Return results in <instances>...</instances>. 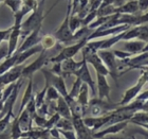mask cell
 <instances>
[{
    "mask_svg": "<svg viewBox=\"0 0 148 139\" xmlns=\"http://www.w3.org/2000/svg\"><path fill=\"white\" fill-rule=\"evenodd\" d=\"M45 2H46V0H41L40 2H38V6L33 11L32 15L23 24H21V33H20V36L25 38L27 36H29V35L31 34L35 29L40 28L42 26L43 19L46 18L47 16L43 14Z\"/></svg>",
    "mask_w": 148,
    "mask_h": 139,
    "instance_id": "1",
    "label": "cell"
},
{
    "mask_svg": "<svg viewBox=\"0 0 148 139\" xmlns=\"http://www.w3.org/2000/svg\"><path fill=\"white\" fill-rule=\"evenodd\" d=\"M119 107V104H115L112 101L102 100L99 98H93L89 101L87 107L86 115L89 114L90 117H101L109 114L110 111H115Z\"/></svg>",
    "mask_w": 148,
    "mask_h": 139,
    "instance_id": "2",
    "label": "cell"
},
{
    "mask_svg": "<svg viewBox=\"0 0 148 139\" xmlns=\"http://www.w3.org/2000/svg\"><path fill=\"white\" fill-rule=\"evenodd\" d=\"M71 10H72V2L71 0H69L68 2V8H67V14L64 19L62 24L58 28V30L53 34V36L55 37L56 40L59 41L60 44L64 45H73V32L70 30L69 27V19H70V15H71Z\"/></svg>",
    "mask_w": 148,
    "mask_h": 139,
    "instance_id": "3",
    "label": "cell"
},
{
    "mask_svg": "<svg viewBox=\"0 0 148 139\" xmlns=\"http://www.w3.org/2000/svg\"><path fill=\"white\" fill-rule=\"evenodd\" d=\"M87 43H88V39H83V40H80V41H78V43H75V44H73V45H70V46H68V47L62 48V51H60L57 55L49 59V62L55 64V63H62V62H64V61H66V59H73V56L76 55L77 53L79 52L80 50L86 46Z\"/></svg>",
    "mask_w": 148,
    "mask_h": 139,
    "instance_id": "4",
    "label": "cell"
},
{
    "mask_svg": "<svg viewBox=\"0 0 148 139\" xmlns=\"http://www.w3.org/2000/svg\"><path fill=\"white\" fill-rule=\"evenodd\" d=\"M43 75L46 77V83L49 86H53L55 88L60 96L65 99L66 97L68 96V90L66 87L65 79L62 75H56L53 72H51V70H47V69H41Z\"/></svg>",
    "mask_w": 148,
    "mask_h": 139,
    "instance_id": "5",
    "label": "cell"
},
{
    "mask_svg": "<svg viewBox=\"0 0 148 139\" xmlns=\"http://www.w3.org/2000/svg\"><path fill=\"white\" fill-rule=\"evenodd\" d=\"M97 54H99V56L103 61L104 65L106 66V68L108 69L109 74L111 75V77L115 82H117L119 72H117L116 61H115V56H114L113 52L109 51V50H99V51H97Z\"/></svg>",
    "mask_w": 148,
    "mask_h": 139,
    "instance_id": "6",
    "label": "cell"
},
{
    "mask_svg": "<svg viewBox=\"0 0 148 139\" xmlns=\"http://www.w3.org/2000/svg\"><path fill=\"white\" fill-rule=\"evenodd\" d=\"M146 82H147V79H146L145 75L142 73V75H141L140 79L138 80V83H136L134 86L130 87L129 89H127L126 91H125L123 98L121 100V102L117 103L119 106H124V105H127L132 102V100L136 99V97L140 95V91H141V89L143 88V86L145 85Z\"/></svg>",
    "mask_w": 148,
    "mask_h": 139,
    "instance_id": "7",
    "label": "cell"
},
{
    "mask_svg": "<svg viewBox=\"0 0 148 139\" xmlns=\"http://www.w3.org/2000/svg\"><path fill=\"white\" fill-rule=\"evenodd\" d=\"M49 61L48 59V54H47V50L42 49V51L40 52L39 57L34 61V62L30 64L29 66L25 67L23 70H22L21 77L22 79H25V77H29V79H32V75L34 74V72H36L37 70L42 68V66L46 65V63Z\"/></svg>",
    "mask_w": 148,
    "mask_h": 139,
    "instance_id": "8",
    "label": "cell"
},
{
    "mask_svg": "<svg viewBox=\"0 0 148 139\" xmlns=\"http://www.w3.org/2000/svg\"><path fill=\"white\" fill-rule=\"evenodd\" d=\"M73 75H75L76 77H78L83 83L87 84L88 87L91 88V91H92L93 97L96 96V86H95V82L93 81V79L91 77V74L89 72V69H88V64H87L86 59L83 57V65L78 70H76L74 72Z\"/></svg>",
    "mask_w": 148,
    "mask_h": 139,
    "instance_id": "9",
    "label": "cell"
},
{
    "mask_svg": "<svg viewBox=\"0 0 148 139\" xmlns=\"http://www.w3.org/2000/svg\"><path fill=\"white\" fill-rule=\"evenodd\" d=\"M72 124H73L74 132L76 134L77 139H93L92 132L85 125L82 117L72 116Z\"/></svg>",
    "mask_w": 148,
    "mask_h": 139,
    "instance_id": "10",
    "label": "cell"
},
{
    "mask_svg": "<svg viewBox=\"0 0 148 139\" xmlns=\"http://www.w3.org/2000/svg\"><path fill=\"white\" fill-rule=\"evenodd\" d=\"M110 113L105 115V116H101V117L83 118V121H84V123H85V125H86L92 133H95L96 131L99 130L101 127H103L104 125H107V123H108L109 120H110Z\"/></svg>",
    "mask_w": 148,
    "mask_h": 139,
    "instance_id": "11",
    "label": "cell"
},
{
    "mask_svg": "<svg viewBox=\"0 0 148 139\" xmlns=\"http://www.w3.org/2000/svg\"><path fill=\"white\" fill-rule=\"evenodd\" d=\"M130 28H131V26H129V25H121V26H117V27H114V28L102 30V31L94 30V31L91 33V35L88 37V41H90V40L93 39V38H99V37H105V36H108V35H114V34L117 35V34H120V33L128 31Z\"/></svg>",
    "mask_w": 148,
    "mask_h": 139,
    "instance_id": "12",
    "label": "cell"
},
{
    "mask_svg": "<svg viewBox=\"0 0 148 139\" xmlns=\"http://www.w3.org/2000/svg\"><path fill=\"white\" fill-rule=\"evenodd\" d=\"M23 68H25V66H22V65L15 66V67H13L12 69H10L9 71H6L4 74L0 75V87L3 86V85H5V84L14 83L15 81L20 79Z\"/></svg>",
    "mask_w": 148,
    "mask_h": 139,
    "instance_id": "13",
    "label": "cell"
},
{
    "mask_svg": "<svg viewBox=\"0 0 148 139\" xmlns=\"http://www.w3.org/2000/svg\"><path fill=\"white\" fill-rule=\"evenodd\" d=\"M128 122H129V121H124V122H120V123L112 124V125L106 127L105 130L101 131V132L93 133L92 138L93 139H104L105 138V136H107V135H112V134L120 133V132H122L123 130L126 129Z\"/></svg>",
    "mask_w": 148,
    "mask_h": 139,
    "instance_id": "14",
    "label": "cell"
},
{
    "mask_svg": "<svg viewBox=\"0 0 148 139\" xmlns=\"http://www.w3.org/2000/svg\"><path fill=\"white\" fill-rule=\"evenodd\" d=\"M84 59H86L87 64H91L93 66V68L95 69L96 73L97 74H103V75H108L109 71L106 68V66L104 65L103 61L101 59V57L99 56L97 53H92L88 56H83Z\"/></svg>",
    "mask_w": 148,
    "mask_h": 139,
    "instance_id": "15",
    "label": "cell"
},
{
    "mask_svg": "<svg viewBox=\"0 0 148 139\" xmlns=\"http://www.w3.org/2000/svg\"><path fill=\"white\" fill-rule=\"evenodd\" d=\"M40 29H41V27H40V28L35 29L31 34L29 35V36H27V38H25V40L23 41V44L21 45V47H20V48L16 51V52L22 53V52H25V51H27V50L33 48V47L37 46V45L41 41V37L39 36Z\"/></svg>",
    "mask_w": 148,
    "mask_h": 139,
    "instance_id": "16",
    "label": "cell"
},
{
    "mask_svg": "<svg viewBox=\"0 0 148 139\" xmlns=\"http://www.w3.org/2000/svg\"><path fill=\"white\" fill-rule=\"evenodd\" d=\"M97 77V89H99V99L111 101L110 98V86L106 80V77L103 74L96 73Z\"/></svg>",
    "mask_w": 148,
    "mask_h": 139,
    "instance_id": "17",
    "label": "cell"
},
{
    "mask_svg": "<svg viewBox=\"0 0 148 139\" xmlns=\"http://www.w3.org/2000/svg\"><path fill=\"white\" fill-rule=\"evenodd\" d=\"M82 65H83V59L80 62H75L73 59H69L62 62V77L65 79L70 75H73L74 72L78 70Z\"/></svg>",
    "mask_w": 148,
    "mask_h": 139,
    "instance_id": "18",
    "label": "cell"
},
{
    "mask_svg": "<svg viewBox=\"0 0 148 139\" xmlns=\"http://www.w3.org/2000/svg\"><path fill=\"white\" fill-rule=\"evenodd\" d=\"M20 33H21V25H14V27L12 28V32L9 36V51H8V57H11V56L14 54L16 50V47H17V43H18V38L20 36Z\"/></svg>",
    "mask_w": 148,
    "mask_h": 139,
    "instance_id": "19",
    "label": "cell"
},
{
    "mask_svg": "<svg viewBox=\"0 0 148 139\" xmlns=\"http://www.w3.org/2000/svg\"><path fill=\"white\" fill-rule=\"evenodd\" d=\"M139 4L138 0H130L128 2L124 3L123 6L115 8V14H128V15H136V13H139Z\"/></svg>",
    "mask_w": 148,
    "mask_h": 139,
    "instance_id": "20",
    "label": "cell"
},
{
    "mask_svg": "<svg viewBox=\"0 0 148 139\" xmlns=\"http://www.w3.org/2000/svg\"><path fill=\"white\" fill-rule=\"evenodd\" d=\"M54 109H55V113L59 114V116L62 118H65V119H68V120H71L72 119L71 111L69 108V105L67 104V102H66L65 99L62 96L57 99V104L55 105Z\"/></svg>",
    "mask_w": 148,
    "mask_h": 139,
    "instance_id": "21",
    "label": "cell"
},
{
    "mask_svg": "<svg viewBox=\"0 0 148 139\" xmlns=\"http://www.w3.org/2000/svg\"><path fill=\"white\" fill-rule=\"evenodd\" d=\"M146 43L145 41H142V40H136V41H125L124 43V48H125V51L132 55H136V54H140L142 52L143 48L145 47Z\"/></svg>",
    "mask_w": 148,
    "mask_h": 139,
    "instance_id": "22",
    "label": "cell"
},
{
    "mask_svg": "<svg viewBox=\"0 0 148 139\" xmlns=\"http://www.w3.org/2000/svg\"><path fill=\"white\" fill-rule=\"evenodd\" d=\"M129 122L133 124H136V125H140V127H146L148 125V113L145 111H138L133 115V117L129 120Z\"/></svg>",
    "mask_w": 148,
    "mask_h": 139,
    "instance_id": "23",
    "label": "cell"
},
{
    "mask_svg": "<svg viewBox=\"0 0 148 139\" xmlns=\"http://www.w3.org/2000/svg\"><path fill=\"white\" fill-rule=\"evenodd\" d=\"M88 93H89V90H88V85L85 83L82 84V87H80L79 89V93H78V96H77V99L76 101L79 103L82 106H84L85 108L88 107V104H89V98H88Z\"/></svg>",
    "mask_w": 148,
    "mask_h": 139,
    "instance_id": "24",
    "label": "cell"
},
{
    "mask_svg": "<svg viewBox=\"0 0 148 139\" xmlns=\"http://www.w3.org/2000/svg\"><path fill=\"white\" fill-rule=\"evenodd\" d=\"M125 35V32L123 33H120L117 35H114V36L110 37V38H107V39H104L102 43V46H101V49L99 50H108L109 48L115 45L116 43H119L120 40H123V37Z\"/></svg>",
    "mask_w": 148,
    "mask_h": 139,
    "instance_id": "25",
    "label": "cell"
},
{
    "mask_svg": "<svg viewBox=\"0 0 148 139\" xmlns=\"http://www.w3.org/2000/svg\"><path fill=\"white\" fill-rule=\"evenodd\" d=\"M57 44V40L53 35H45L43 37H41V41H40V45L42 47V49L48 50L51 49Z\"/></svg>",
    "mask_w": 148,
    "mask_h": 139,
    "instance_id": "26",
    "label": "cell"
},
{
    "mask_svg": "<svg viewBox=\"0 0 148 139\" xmlns=\"http://www.w3.org/2000/svg\"><path fill=\"white\" fill-rule=\"evenodd\" d=\"M55 127L58 129V130H62V131H74L72 121L68 120V119H65V118H60L58 122L56 123Z\"/></svg>",
    "mask_w": 148,
    "mask_h": 139,
    "instance_id": "27",
    "label": "cell"
},
{
    "mask_svg": "<svg viewBox=\"0 0 148 139\" xmlns=\"http://www.w3.org/2000/svg\"><path fill=\"white\" fill-rule=\"evenodd\" d=\"M33 98L32 96V79H30L29 81V85L27 87V90H25V97H23V99H22V103H21V107H20V113L22 111V109L27 106V104L29 103V101Z\"/></svg>",
    "mask_w": 148,
    "mask_h": 139,
    "instance_id": "28",
    "label": "cell"
},
{
    "mask_svg": "<svg viewBox=\"0 0 148 139\" xmlns=\"http://www.w3.org/2000/svg\"><path fill=\"white\" fill-rule=\"evenodd\" d=\"M69 27H70V30L73 32V34L78 30L79 28H82V19L79 17L70 15V19H69Z\"/></svg>",
    "mask_w": 148,
    "mask_h": 139,
    "instance_id": "29",
    "label": "cell"
},
{
    "mask_svg": "<svg viewBox=\"0 0 148 139\" xmlns=\"http://www.w3.org/2000/svg\"><path fill=\"white\" fill-rule=\"evenodd\" d=\"M140 35V26L133 27L132 29H129L128 31L125 32V35L123 37V40H130L132 38H138Z\"/></svg>",
    "mask_w": 148,
    "mask_h": 139,
    "instance_id": "30",
    "label": "cell"
},
{
    "mask_svg": "<svg viewBox=\"0 0 148 139\" xmlns=\"http://www.w3.org/2000/svg\"><path fill=\"white\" fill-rule=\"evenodd\" d=\"M60 116H59V114H57V113H54V114L51 116V118H50L49 120H47V123L46 125H45V130H51V129H53V127H55L56 123L59 121V119H60Z\"/></svg>",
    "mask_w": 148,
    "mask_h": 139,
    "instance_id": "31",
    "label": "cell"
},
{
    "mask_svg": "<svg viewBox=\"0 0 148 139\" xmlns=\"http://www.w3.org/2000/svg\"><path fill=\"white\" fill-rule=\"evenodd\" d=\"M47 100H49V101H57L60 95L58 93V91L54 88L53 86H49L48 87V89H47Z\"/></svg>",
    "mask_w": 148,
    "mask_h": 139,
    "instance_id": "32",
    "label": "cell"
},
{
    "mask_svg": "<svg viewBox=\"0 0 148 139\" xmlns=\"http://www.w3.org/2000/svg\"><path fill=\"white\" fill-rule=\"evenodd\" d=\"M95 17H97L96 11H94V12H89L83 19H82V27H88V26L91 24V21L94 20Z\"/></svg>",
    "mask_w": 148,
    "mask_h": 139,
    "instance_id": "33",
    "label": "cell"
},
{
    "mask_svg": "<svg viewBox=\"0 0 148 139\" xmlns=\"http://www.w3.org/2000/svg\"><path fill=\"white\" fill-rule=\"evenodd\" d=\"M114 54V56L115 57H117V59H120L121 61L122 59H128V57H131L132 56V54H130V53L126 52V51H121V50H114V51H112Z\"/></svg>",
    "mask_w": 148,
    "mask_h": 139,
    "instance_id": "34",
    "label": "cell"
},
{
    "mask_svg": "<svg viewBox=\"0 0 148 139\" xmlns=\"http://www.w3.org/2000/svg\"><path fill=\"white\" fill-rule=\"evenodd\" d=\"M59 133L62 134V136H65L67 139H77L76 134L74 131H62L59 130Z\"/></svg>",
    "mask_w": 148,
    "mask_h": 139,
    "instance_id": "35",
    "label": "cell"
},
{
    "mask_svg": "<svg viewBox=\"0 0 148 139\" xmlns=\"http://www.w3.org/2000/svg\"><path fill=\"white\" fill-rule=\"evenodd\" d=\"M140 12H145L148 10V0H138Z\"/></svg>",
    "mask_w": 148,
    "mask_h": 139,
    "instance_id": "36",
    "label": "cell"
},
{
    "mask_svg": "<svg viewBox=\"0 0 148 139\" xmlns=\"http://www.w3.org/2000/svg\"><path fill=\"white\" fill-rule=\"evenodd\" d=\"M51 72L56 75H62V63H55L53 68L51 69Z\"/></svg>",
    "mask_w": 148,
    "mask_h": 139,
    "instance_id": "37",
    "label": "cell"
},
{
    "mask_svg": "<svg viewBox=\"0 0 148 139\" xmlns=\"http://www.w3.org/2000/svg\"><path fill=\"white\" fill-rule=\"evenodd\" d=\"M104 139H134V135H127V136H111Z\"/></svg>",
    "mask_w": 148,
    "mask_h": 139,
    "instance_id": "38",
    "label": "cell"
},
{
    "mask_svg": "<svg viewBox=\"0 0 148 139\" xmlns=\"http://www.w3.org/2000/svg\"><path fill=\"white\" fill-rule=\"evenodd\" d=\"M125 3V0H113V6L115 8H119V6H123Z\"/></svg>",
    "mask_w": 148,
    "mask_h": 139,
    "instance_id": "39",
    "label": "cell"
},
{
    "mask_svg": "<svg viewBox=\"0 0 148 139\" xmlns=\"http://www.w3.org/2000/svg\"><path fill=\"white\" fill-rule=\"evenodd\" d=\"M143 74L146 77V79H147V82H148V68H147V67H145V68L143 69Z\"/></svg>",
    "mask_w": 148,
    "mask_h": 139,
    "instance_id": "40",
    "label": "cell"
},
{
    "mask_svg": "<svg viewBox=\"0 0 148 139\" xmlns=\"http://www.w3.org/2000/svg\"><path fill=\"white\" fill-rule=\"evenodd\" d=\"M144 52H148V43H146L145 47H144V48H143L142 52H141V53H144Z\"/></svg>",
    "mask_w": 148,
    "mask_h": 139,
    "instance_id": "41",
    "label": "cell"
},
{
    "mask_svg": "<svg viewBox=\"0 0 148 139\" xmlns=\"http://www.w3.org/2000/svg\"><path fill=\"white\" fill-rule=\"evenodd\" d=\"M60 1H62V0H57V1H55V3H54V4H53V6H52V8H51V9H50V10H52L53 8H54V6H55L56 4H57V3H58V2H60Z\"/></svg>",
    "mask_w": 148,
    "mask_h": 139,
    "instance_id": "42",
    "label": "cell"
},
{
    "mask_svg": "<svg viewBox=\"0 0 148 139\" xmlns=\"http://www.w3.org/2000/svg\"><path fill=\"white\" fill-rule=\"evenodd\" d=\"M147 66H148V59L146 61V63H145V67H147Z\"/></svg>",
    "mask_w": 148,
    "mask_h": 139,
    "instance_id": "43",
    "label": "cell"
},
{
    "mask_svg": "<svg viewBox=\"0 0 148 139\" xmlns=\"http://www.w3.org/2000/svg\"><path fill=\"white\" fill-rule=\"evenodd\" d=\"M22 139H31V138H28V137H25V138H22Z\"/></svg>",
    "mask_w": 148,
    "mask_h": 139,
    "instance_id": "44",
    "label": "cell"
}]
</instances>
